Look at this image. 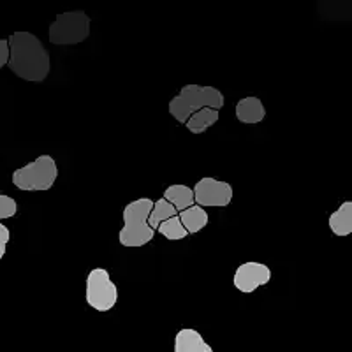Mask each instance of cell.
<instances>
[{"mask_svg":"<svg viewBox=\"0 0 352 352\" xmlns=\"http://www.w3.org/2000/svg\"><path fill=\"white\" fill-rule=\"evenodd\" d=\"M157 231L169 241H178V240H185L188 236V232L185 231V228L182 226L180 217H171V219L164 220L162 224L157 228Z\"/></svg>","mask_w":352,"mask_h":352,"instance_id":"2e32d148","label":"cell"},{"mask_svg":"<svg viewBox=\"0 0 352 352\" xmlns=\"http://www.w3.org/2000/svg\"><path fill=\"white\" fill-rule=\"evenodd\" d=\"M329 229L336 236H349L352 232V203L345 201L340 208L329 215Z\"/></svg>","mask_w":352,"mask_h":352,"instance_id":"8fae6325","label":"cell"},{"mask_svg":"<svg viewBox=\"0 0 352 352\" xmlns=\"http://www.w3.org/2000/svg\"><path fill=\"white\" fill-rule=\"evenodd\" d=\"M217 122H219V111L212 108H203L188 118L185 127L192 132V134H203V132L208 131L212 125H215Z\"/></svg>","mask_w":352,"mask_h":352,"instance_id":"5bb4252c","label":"cell"},{"mask_svg":"<svg viewBox=\"0 0 352 352\" xmlns=\"http://www.w3.org/2000/svg\"><path fill=\"white\" fill-rule=\"evenodd\" d=\"M162 197H164L168 203H171L178 213L190 208V206L194 204V190L184 184L169 185V187L164 190V196Z\"/></svg>","mask_w":352,"mask_h":352,"instance_id":"4fadbf2b","label":"cell"},{"mask_svg":"<svg viewBox=\"0 0 352 352\" xmlns=\"http://www.w3.org/2000/svg\"><path fill=\"white\" fill-rule=\"evenodd\" d=\"M153 208L150 197L132 201L124 208V228L118 232V241L124 247H143L155 236V231L148 226V217Z\"/></svg>","mask_w":352,"mask_h":352,"instance_id":"3957f363","label":"cell"},{"mask_svg":"<svg viewBox=\"0 0 352 352\" xmlns=\"http://www.w3.org/2000/svg\"><path fill=\"white\" fill-rule=\"evenodd\" d=\"M194 190V203L197 206H215L224 208L229 206L232 201V187L228 182L215 180V178H201L196 184Z\"/></svg>","mask_w":352,"mask_h":352,"instance_id":"52a82bcc","label":"cell"},{"mask_svg":"<svg viewBox=\"0 0 352 352\" xmlns=\"http://www.w3.org/2000/svg\"><path fill=\"white\" fill-rule=\"evenodd\" d=\"M266 116V109L259 97H245L236 104V118L241 124H259Z\"/></svg>","mask_w":352,"mask_h":352,"instance_id":"30bf717a","label":"cell"},{"mask_svg":"<svg viewBox=\"0 0 352 352\" xmlns=\"http://www.w3.org/2000/svg\"><path fill=\"white\" fill-rule=\"evenodd\" d=\"M58 178V168L52 155H39L36 160L21 166L12 173L14 187L25 192H43L50 190Z\"/></svg>","mask_w":352,"mask_h":352,"instance_id":"277c9868","label":"cell"},{"mask_svg":"<svg viewBox=\"0 0 352 352\" xmlns=\"http://www.w3.org/2000/svg\"><path fill=\"white\" fill-rule=\"evenodd\" d=\"M175 352H213L196 329H180L175 336Z\"/></svg>","mask_w":352,"mask_h":352,"instance_id":"9c48e42d","label":"cell"},{"mask_svg":"<svg viewBox=\"0 0 352 352\" xmlns=\"http://www.w3.org/2000/svg\"><path fill=\"white\" fill-rule=\"evenodd\" d=\"M9 240H11V232H9V229L0 222V261L4 259Z\"/></svg>","mask_w":352,"mask_h":352,"instance_id":"ac0fdd59","label":"cell"},{"mask_svg":"<svg viewBox=\"0 0 352 352\" xmlns=\"http://www.w3.org/2000/svg\"><path fill=\"white\" fill-rule=\"evenodd\" d=\"M85 300L97 312H109L118 301V289L104 268H94L87 276Z\"/></svg>","mask_w":352,"mask_h":352,"instance_id":"8992f818","label":"cell"},{"mask_svg":"<svg viewBox=\"0 0 352 352\" xmlns=\"http://www.w3.org/2000/svg\"><path fill=\"white\" fill-rule=\"evenodd\" d=\"M224 94L219 88L203 87V85H185L178 96L169 100V113L176 122L187 124V120L196 111L203 108H212L220 111L224 108Z\"/></svg>","mask_w":352,"mask_h":352,"instance_id":"7a4b0ae2","label":"cell"},{"mask_svg":"<svg viewBox=\"0 0 352 352\" xmlns=\"http://www.w3.org/2000/svg\"><path fill=\"white\" fill-rule=\"evenodd\" d=\"M50 43L55 46L80 44L90 37V16L85 11L62 12L50 25Z\"/></svg>","mask_w":352,"mask_h":352,"instance_id":"5b68a950","label":"cell"},{"mask_svg":"<svg viewBox=\"0 0 352 352\" xmlns=\"http://www.w3.org/2000/svg\"><path fill=\"white\" fill-rule=\"evenodd\" d=\"M9 41V69L12 74L25 81L41 83L48 78L50 53L44 48L39 37L30 32H14Z\"/></svg>","mask_w":352,"mask_h":352,"instance_id":"6da1fadb","label":"cell"},{"mask_svg":"<svg viewBox=\"0 0 352 352\" xmlns=\"http://www.w3.org/2000/svg\"><path fill=\"white\" fill-rule=\"evenodd\" d=\"M176 215H178V212H176L175 206H173L171 203H168L164 197H160L159 201H153V208L148 217V226L153 229V231H157V228H159L164 220L171 219V217H176Z\"/></svg>","mask_w":352,"mask_h":352,"instance_id":"9a60e30c","label":"cell"},{"mask_svg":"<svg viewBox=\"0 0 352 352\" xmlns=\"http://www.w3.org/2000/svg\"><path fill=\"white\" fill-rule=\"evenodd\" d=\"M182 220V226L185 228V231L188 234H196V232L203 231L206 226H208V213L203 206H197V204H192L190 208L184 210V212L178 213Z\"/></svg>","mask_w":352,"mask_h":352,"instance_id":"7c38bea8","label":"cell"},{"mask_svg":"<svg viewBox=\"0 0 352 352\" xmlns=\"http://www.w3.org/2000/svg\"><path fill=\"white\" fill-rule=\"evenodd\" d=\"M270 280H272V270L266 264L250 261V263H243L238 266L232 284L243 294H250L261 285L268 284Z\"/></svg>","mask_w":352,"mask_h":352,"instance_id":"ba28073f","label":"cell"},{"mask_svg":"<svg viewBox=\"0 0 352 352\" xmlns=\"http://www.w3.org/2000/svg\"><path fill=\"white\" fill-rule=\"evenodd\" d=\"M9 64V41L0 39V69Z\"/></svg>","mask_w":352,"mask_h":352,"instance_id":"d6986e66","label":"cell"},{"mask_svg":"<svg viewBox=\"0 0 352 352\" xmlns=\"http://www.w3.org/2000/svg\"><path fill=\"white\" fill-rule=\"evenodd\" d=\"M18 213V203L8 194H0V222L4 219H12Z\"/></svg>","mask_w":352,"mask_h":352,"instance_id":"e0dca14e","label":"cell"}]
</instances>
